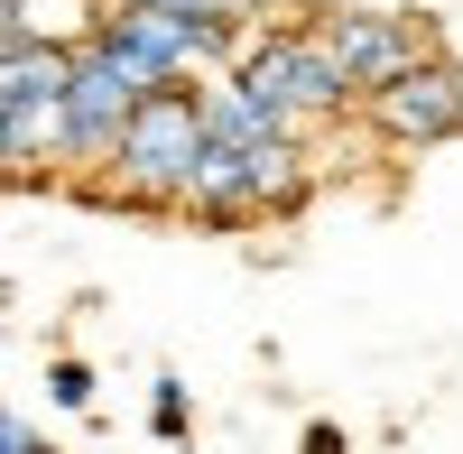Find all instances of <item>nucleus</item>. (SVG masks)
Instances as JSON below:
<instances>
[{
  "label": "nucleus",
  "instance_id": "1",
  "mask_svg": "<svg viewBox=\"0 0 463 454\" xmlns=\"http://www.w3.org/2000/svg\"><path fill=\"white\" fill-rule=\"evenodd\" d=\"M204 158V111H195V84L185 93H139L111 158L84 176L93 204H130V213H176V185L185 167Z\"/></svg>",
  "mask_w": 463,
  "mask_h": 454
},
{
  "label": "nucleus",
  "instance_id": "2",
  "mask_svg": "<svg viewBox=\"0 0 463 454\" xmlns=\"http://www.w3.org/2000/svg\"><path fill=\"white\" fill-rule=\"evenodd\" d=\"M222 74H232L241 93H260L297 139H316V130L343 121V111H362V93L343 84V65L325 56L316 28H241V47H232Z\"/></svg>",
  "mask_w": 463,
  "mask_h": 454
},
{
  "label": "nucleus",
  "instance_id": "3",
  "mask_svg": "<svg viewBox=\"0 0 463 454\" xmlns=\"http://www.w3.org/2000/svg\"><path fill=\"white\" fill-rule=\"evenodd\" d=\"M325 37V56L343 65V84L353 93H380V84H399L408 65H427L445 56V28L427 10H371V0H316V19H306Z\"/></svg>",
  "mask_w": 463,
  "mask_h": 454
},
{
  "label": "nucleus",
  "instance_id": "4",
  "mask_svg": "<svg viewBox=\"0 0 463 454\" xmlns=\"http://www.w3.org/2000/svg\"><path fill=\"white\" fill-rule=\"evenodd\" d=\"M130 102H139V84H130L121 65H111L102 47H74V65H65V93H56V167L93 176V167L111 158V139H121Z\"/></svg>",
  "mask_w": 463,
  "mask_h": 454
},
{
  "label": "nucleus",
  "instance_id": "5",
  "mask_svg": "<svg viewBox=\"0 0 463 454\" xmlns=\"http://www.w3.org/2000/svg\"><path fill=\"white\" fill-rule=\"evenodd\" d=\"M362 121L390 139V148H445V139H463V65L454 56L408 65L399 84L362 93Z\"/></svg>",
  "mask_w": 463,
  "mask_h": 454
},
{
  "label": "nucleus",
  "instance_id": "6",
  "mask_svg": "<svg viewBox=\"0 0 463 454\" xmlns=\"http://www.w3.org/2000/svg\"><path fill=\"white\" fill-rule=\"evenodd\" d=\"M176 213L213 222V232H241V222H260V195H250V158H241V148H222V139H204V158L185 167V185H176Z\"/></svg>",
  "mask_w": 463,
  "mask_h": 454
},
{
  "label": "nucleus",
  "instance_id": "7",
  "mask_svg": "<svg viewBox=\"0 0 463 454\" xmlns=\"http://www.w3.org/2000/svg\"><path fill=\"white\" fill-rule=\"evenodd\" d=\"M65 47H19V37H10V47H0V121H19V130H37V121H47V111H56V93H65ZM37 167V158H28Z\"/></svg>",
  "mask_w": 463,
  "mask_h": 454
},
{
  "label": "nucleus",
  "instance_id": "8",
  "mask_svg": "<svg viewBox=\"0 0 463 454\" xmlns=\"http://www.w3.org/2000/svg\"><path fill=\"white\" fill-rule=\"evenodd\" d=\"M93 19H102V0H10V37L19 47H93Z\"/></svg>",
  "mask_w": 463,
  "mask_h": 454
},
{
  "label": "nucleus",
  "instance_id": "9",
  "mask_svg": "<svg viewBox=\"0 0 463 454\" xmlns=\"http://www.w3.org/2000/svg\"><path fill=\"white\" fill-rule=\"evenodd\" d=\"M130 10H167V19H213V28H260L279 0H130Z\"/></svg>",
  "mask_w": 463,
  "mask_h": 454
},
{
  "label": "nucleus",
  "instance_id": "10",
  "mask_svg": "<svg viewBox=\"0 0 463 454\" xmlns=\"http://www.w3.org/2000/svg\"><path fill=\"white\" fill-rule=\"evenodd\" d=\"M148 427H158V436H185V427H195V408H185V381H158V390H148Z\"/></svg>",
  "mask_w": 463,
  "mask_h": 454
},
{
  "label": "nucleus",
  "instance_id": "11",
  "mask_svg": "<svg viewBox=\"0 0 463 454\" xmlns=\"http://www.w3.org/2000/svg\"><path fill=\"white\" fill-rule=\"evenodd\" d=\"M47 390H56V408H93V371H84V362H56Z\"/></svg>",
  "mask_w": 463,
  "mask_h": 454
},
{
  "label": "nucleus",
  "instance_id": "12",
  "mask_svg": "<svg viewBox=\"0 0 463 454\" xmlns=\"http://www.w3.org/2000/svg\"><path fill=\"white\" fill-rule=\"evenodd\" d=\"M10 176H37V167H28V130L0 121V185H10Z\"/></svg>",
  "mask_w": 463,
  "mask_h": 454
},
{
  "label": "nucleus",
  "instance_id": "13",
  "mask_svg": "<svg viewBox=\"0 0 463 454\" xmlns=\"http://www.w3.org/2000/svg\"><path fill=\"white\" fill-rule=\"evenodd\" d=\"M0 454H47V436L19 427V408H0Z\"/></svg>",
  "mask_w": 463,
  "mask_h": 454
},
{
  "label": "nucleus",
  "instance_id": "14",
  "mask_svg": "<svg viewBox=\"0 0 463 454\" xmlns=\"http://www.w3.org/2000/svg\"><path fill=\"white\" fill-rule=\"evenodd\" d=\"M306 454H343V436H334V427H316V436H306Z\"/></svg>",
  "mask_w": 463,
  "mask_h": 454
},
{
  "label": "nucleus",
  "instance_id": "15",
  "mask_svg": "<svg viewBox=\"0 0 463 454\" xmlns=\"http://www.w3.org/2000/svg\"><path fill=\"white\" fill-rule=\"evenodd\" d=\"M0 47H10V0H0Z\"/></svg>",
  "mask_w": 463,
  "mask_h": 454
}]
</instances>
